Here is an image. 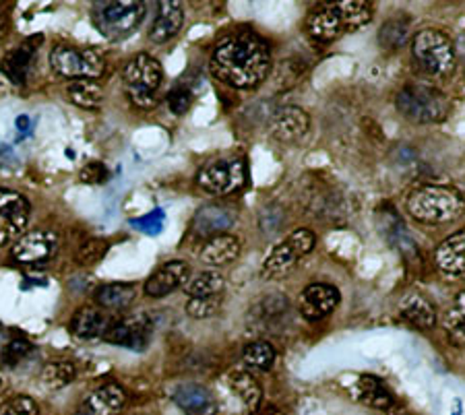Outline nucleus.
<instances>
[{"instance_id":"obj_1","label":"nucleus","mask_w":465,"mask_h":415,"mask_svg":"<svg viewBox=\"0 0 465 415\" xmlns=\"http://www.w3.org/2000/svg\"><path fill=\"white\" fill-rule=\"evenodd\" d=\"M272 71V52L265 40L254 34H234L223 37L212 54L213 77L236 89L261 85Z\"/></svg>"},{"instance_id":"obj_2","label":"nucleus","mask_w":465,"mask_h":415,"mask_svg":"<svg viewBox=\"0 0 465 415\" xmlns=\"http://www.w3.org/2000/svg\"><path fill=\"white\" fill-rule=\"evenodd\" d=\"M408 211L422 223H449L465 213V199L447 186H424L410 194Z\"/></svg>"},{"instance_id":"obj_3","label":"nucleus","mask_w":465,"mask_h":415,"mask_svg":"<svg viewBox=\"0 0 465 415\" xmlns=\"http://www.w3.org/2000/svg\"><path fill=\"white\" fill-rule=\"evenodd\" d=\"M145 17V5L137 0H116V3H95L92 21L106 40L118 42L131 35Z\"/></svg>"},{"instance_id":"obj_4","label":"nucleus","mask_w":465,"mask_h":415,"mask_svg":"<svg viewBox=\"0 0 465 415\" xmlns=\"http://www.w3.org/2000/svg\"><path fill=\"white\" fill-rule=\"evenodd\" d=\"M397 110L411 123L430 124L440 123L447 116L449 100L447 95L430 85H408L395 97Z\"/></svg>"},{"instance_id":"obj_5","label":"nucleus","mask_w":465,"mask_h":415,"mask_svg":"<svg viewBox=\"0 0 465 415\" xmlns=\"http://www.w3.org/2000/svg\"><path fill=\"white\" fill-rule=\"evenodd\" d=\"M50 66L60 77L71 81H97L106 71L104 56L95 48H74L69 44L52 48Z\"/></svg>"},{"instance_id":"obj_6","label":"nucleus","mask_w":465,"mask_h":415,"mask_svg":"<svg viewBox=\"0 0 465 415\" xmlns=\"http://www.w3.org/2000/svg\"><path fill=\"white\" fill-rule=\"evenodd\" d=\"M162 64L149 54H137L131 58L123 71L124 92L137 108H152L155 104L157 89L162 85Z\"/></svg>"},{"instance_id":"obj_7","label":"nucleus","mask_w":465,"mask_h":415,"mask_svg":"<svg viewBox=\"0 0 465 415\" xmlns=\"http://www.w3.org/2000/svg\"><path fill=\"white\" fill-rule=\"evenodd\" d=\"M411 52H414L420 69L434 74V77H447L455 71V46L451 37L439 32V29H422L416 34Z\"/></svg>"},{"instance_id":"obj_8","label":"nucleus","mask_w":465,"mask_h":415,"mask_svg":"<svg viewBox=\"0 0 465 415\" xmlns=\"http://www.w3.org/2000/svg\"><path fill=\"white\" fill-rule=\"evenodd\" d=\"M199 186L209 194H232L246 184V162L242 157L207 162L197 173Z\"/></svg>"},{"instance_id":"obj_9","label":"nucleus","mask_w":465,"mask_h":415,"mask_svg":"<svg viewBox=\"0 0 465 415\" xmlns=\"http://www.w3.org/2000/svg\"><path fill=\"white\" fill-rule=\"evenodd\" d=\"M314 244H317V236H314L311 230L292 232L282 244H277L273 251L269 252L265 265H262V277L272 279L286 275L288 271L296 267V262L302 259V256L312 251Z\"/></svg>"},{"instance_id":"obj_10","label":"nucleus","mask_w":465,"mask_h":415,"mask_svg":"<svg viewBox=\"0 0 465 415\" xmlns=\"http://www.w3.org/2000/svg\"><path fill=\"white\" fill-rule=\"evenodd\" d=\"M60 238L56 232L40 228L25 232L17 242L13 244V259L25 267H42L54 259L58 252Z\"/></svg>"},{"instance_id":"obj_11","label":"nucleus","mask_w":465,"mask_h":415,"mask_svg":"<svg viewBox=\"0 0 465 415\" xmlns=\"http://www.w3.org/2000/svg\"><path fill=\"white\" fill-rule=\"evenodd\" d=\"M29 223V203L24 194L0 188V248L17 242Z\"/></svg>"},{"instance_id":"obj_12","label":"nucleus","mask_w":465,"mask_h":415,"mask_svg":"<svg viewBox=\"0 0 465 415\" xmlns=\"http://www.w3.org/2000/svg\"><path fill=\"white\" fill-rule=\"evenodd\" d=\"M152 319L147 314H129L112 322L108 333L104 335V341L126 347V350L133 351H143L152 341Z\"/></svg>"},{"instance_id":"obj_13","label":"nucleus","mask_w":465,"mask_h":415,"mask_svg":"<svg viewBox=\"0 0 465 415\" xmlns=\"http://www.w3.org/2000/svg\"><path fill=\"white\" fill-rule=\"evenodd\" d=\"M269 126H272V134L277 141L294 145V143H298L309 133L311 118L298 105H283V108L275 112Z\"/></svg>"},{"instance_id":"obj_14","label":"nucleus","mask_w":465,"mask_h":415,"mask_svg":"<svg viewBox=\"0 0 465 415\" xmlns=\"http://www.w3.org/2000/svg\"><path fill=\"white\" fill-rule=\"evenodd\" d=\"M337 304H340V291L333 285L327 283H312L300 296V314L306 321H321L331 314Z\"/></svg>"},{"instance_id":"obj_15","label":"nucleus","mask_w":465,"mask_h":415,"mask_svg":"<svg viewBox=\"0 0 465 415\" xmlns=\"http://www.w3.org/2000/svg\"><path fill=\"white\" fill-rule=\"evenodd\" d=\"M129 395L120 384H106V387L94 390L73 415H120L124 410Z\"/></svg>"},{"instance_id":"obj_16","label":"nucleus","mask_w":465,"mask_h":415,"mask_svg":"<svg viewBox=\"0 0 465 415\" xmlns=\"http://www.w3.org/2000/svg\"><path fill=\"white\" fill-rule=\"evenodd\" d=\"M346 24L337 5H325L321 9L312 11L306 19V34H309L314 42L329 44L335 42L337 37L346 34Z\"/></svg>"},{"instance_id":"obj_17","label":"nucleus","mask_w":465,"mask_h":415,"mask_svg":"<svg viewBox=\"0 0 465 415\" xmlns=\"http://www.w3.org/2000/svg\"><path fill=\"white\" fill-rule=\"evenodd\" d=\"M189 275L191 269L184 261H170L147 279L145 293L149 298H166L172 291H176L180 285H184Z\"/></svg>"},{"instance_id":"obj_18","label":"nucleus","mask_w":465,"mask_h":415,"mask_svg":"<svg viewBox=\"0 0 465 415\" xmlns=\"http://www.w3.org/2000/svg\"><path fill=\"white\" fill-rule=\"evenodd\" d=\"M174 403L183 410L186 415H215L217 413V401L213 392L205 389L203 384L197 382H184L172 392Z\"/></svg>"},{"instance_id":"obj_19","label":"nucleus","mask_w":465,"mask_h":415,"mask_svg":"<svg viewBox=\"0 0 465 415\" xmlns=\"http://www.w3.org/2000/svg\"><path fill=\"white\" fill-rule=\"evenodd\" d=\"M42 42V37H29L17 50L9 52V54L5 56L3 63H0V71L6 79H9L13 85H24L29 77V69H32V60L37 52V44Z\"/></svg>"},{"instance_id":"obj_20","label":"nucleus","mask_w":465,"mask_h":415,"mask_svg":"<svg viewBox=\"0 0 465 415\" xmlns=\"http://www.w3.org/2000/svg\"><path fill=\"white\" fill-rule=\"evenodd\" d=\"M114 319L94 306H84L73 314L71 333L79 339H104Z\"/></svg>"},{"instance_id":"obj_21","label":"nucleus","mask_w":465,"mask_h":415,"mask_svg":"<svg viewBox=\"0 0 465 415\" xmlns=\"http://www.w3.org/2000/svg\"><path fill=\"white\" fill-rule=\"evenodd\" d=\"M351 397H354L358 403L372 407V410H382V411L391 410L395 403L393 395L389 392L385 384L371 374L358 376L356 382L351 384Z\"/></svg>"},{"instance_id":"obj_22","label":"nucleus","mask_w":465,"mask_h":415,"mask_svg":"<svg viewBox=\"0 0 465 415\" xmlns=\"http://www.w3.org/2000/svg\"><path fill=\"white\" fill-rule=\"evenodd\" d=\"M184 24V11L180 3H160L157 5V17L149 32V40L153 44H166L172 40Z\"/></svg>"},{"instance_id":"obj_23","label":"nucleus","mask_w":465,"mask_h":415,"mask_svg":"<svg viewBox=\"0 0 465 415\" xmlns=\"http://www.w3.org/2000/svg\"><path fill=\"white\" fill-rule=\"evenodd\" d=\"M437 267L447 275H463L465 273V230L453 233L442 240L434 252Z\"/></svg>"},{"instance_id":"obj_24","label":"nucleus","mask_w":465,"mask_h":415,"mask_svg":"<svg viewBox=\"0 0 465 415\" xmlns=\"http://www.w3.org/2000/svg\"><path fill=\"white\" fill-rule=\"evenodd\" d=\"M240 254V240L232 233H220V236L209 238L205 246L201 248V261L212 267H223L236 261Z\"/></svg>"},{"instance_id":"obj_25","label":"nucleus","mask_w":465,"mask_h":415,"mask_svg":"<svg viewBox=\"0 0 465 415\" xmlns=\"http://www.w3.org/2000/svg\"><path fill=\"white\" fill-rule=\"evenodd\" d=\"M400 316L411 327L418 329H430L437 322V312H434L432 304L420 293H408L400 304Z\"/></svg>"},{"instance_id":"obj_26","label":"nucleus","mask_w":465,"mask_h":415,"mask_svg":"<svg viewBox=\"0 0 465 415\" xmlns=\"http://www.w3.org/2000/svg\"><path fill=\"white\" fill-rule=\"evenodd\" d=\"M236 222V215L232 213L226 207H205L197 213V220H194V230H197L201 236H220L222 232L230 230Z\"/></svg>"},{"instance_id":"obj_27","label":"nucleus","mask_w":465,"mask_h":415,"mask_svg":"<svg viewBox=\"0 0 465 415\" xmlns=\"http://www.w3.org/2000/svg\"><path fill=\"white\" fill-rule=\"evenodd\" d=\"M228 382H230V389L236 392V397L242 401L246 410L249 411L259 410L262 401V390H261V384L254 380L249 372H244V370H234V372H230Z\"/></svg>"},{"instance_id":"obj_28","label":"nucleus","mask_w":465,"mask_h":415,"mask_svg":"<svg viewBox=\"0 0 465 415\" xmlns=\"http://www.w3.org/2000/svg\"><path fill=\"white\" fill-rule=\"evenodd\" d=\"M95 301L104 311H124L134 301V288L129 283H106L95 290Z\"/></svg>"},{"instance_id":"obj_29","label":"nucleus","mask_w":465,"mask_h":415,"mask_svg":"<svg viewBox=\"0 0 465 415\" xmlns=\"http://www.w3.org/2000/svg\"><path fill=\"white\" fill-rule=\"evenodd\" d=\"M223 288H226V279L220 271H201L199 275L189 277L184 283V291L189 298L222 296Z\"/></svg>"},{"instance_id":"obj_30","label":"nucleus","mask_w":465,"mask_h":415,"mask_svg":"<svg viewBox=\"0 0 465 415\" xmlns=\"http://www.w3.org/2000/svg\"><path fill=\"white\" fill-rule=\"evenodd\" d=\"M66 97L84 110H100L104 104V92L97 81H71Z\"/></svg>"},{"instance_id":"obj_31","label":"nucleus","mask_w":465,"mask_h":415,"mask_svg":"<svg viewBox=\"0 0 465 415\" xmlns=\"http://www.w3.org/2000/svg\"><path fill=\"white\" fill-rule=\"evenodd\" d=\"M77 376V370L66 360H58V361H50V364L44 366L40 379L44 389L48 390H60L64 389L66 384H71Z\"/></svg>"},{"instance_id":"obj_32","label":"nucleus","mask_w":465,"mask_h":415,"mask_svg":"<svg viewBox=\"0 0 465 415\" xmlns=\"http://www.w3.org/2000/svg\"><path fill=\"white\" fill-rule=\"evenodd\" d=\"M335 5L341 13L348 32H356V29L364 27L372 19V5L369 0H348V3Z\"/></svg>"},{"instance_id":"obj_33","label":"nucleus","mask_w":465,"mask_h":415,"mask_svg":"<svg viewBox=\"0 0 465 415\" xmlns=\"http://www.w3.org/2000/svg\"><path fill=\"white\" fill-rule=\"evenodd\" d=\"M445 331L453 345L465 347V291H461L445 314Z\"/></svg>"},{"instance_id":"obj_34","label":"nucleus","mask_w":465,"mask_h":415,"mask_svg":"<svg viewBox=\"0 0 465 415\" xmlns=\"http://www.w3.org/2000/svg\"><path fill=\"white\" fill-rule=\"evenodd\" d=\"M242 361L254 370H269L275 361V350L272 347V343L261 341L259 339V341H252L244 347Z\"/></svg>"},{"instance_id":"obj_35","label":"nucleus","mask_w":465,"mask_h":415,"mask_svg":"<svg viewBox=\"0 0 465 415\" xmlns=\"http://www.w3.org/2000/svg\"><path fill=\"white\" fill-rule=\"evenodd\" d=\"M108 252V242L104 240H87L85 244L77 248V254H74V261L81 267H94L100 262Z\"/></svg>"},{"instance_id":"obj_36","label":"nucleus","mask_w":465,"mask_h":415,"mask_svg":"<svg viewBox=\"0 0 465 415\" xmlns=\"http://www.w3.org/2000/svg\"><path fill=\"white\" fill-rule=\"evenodd\" d=\"M222 306V296H209V298H189L186 301V314L191 319H209L213 316Z\"/></svg>"},{"instance_id":"obj_37","label":"nucleus","mask_w":465,"mask_h":415,"mask_svg":"<svg viewBox=\"0 0 465 415\" xmlns=\"http://www.w3.org/2000/svg\"><path fill=\"white\" fill-rule=\"evenodd\" d=\"M408 37V24H403L401 19L387 21L385 27L381 29L379 40L385 44V48H400Z\"/></svg>"},{"instance_id":"obj_38","label":"nucleus","mask_w":465,"mask_h":415,"mask_svg":"<svg viewBox=\"0 0 465 415\" xmlns=\"http://www.w3.org/2000/svg\"><path fill=\"white\" fill-rule=\"evenodd\" d=\"M0 415H37V403L32 397L19 395L0 403Z\"/></svg>"},{"instance_id":"obj_39","label":"nucleus","mask_w":465,"mask_h":415,"mask_svg":"<svg viewBox=\"0 0 465 415\" xmlns=\"http://www.w3.org/2000/svg\"><path fill=\"white\" fill-rule=\"evenodd\" d=\"M29 351H32V343H29L27 339H13V341L6 343L5 351H3V364L17 366Z\"/></svg>"},{"instance_id":"obj_40","label":"nucleus","mask_w":465,"mask_h":415,"mask_svg":"<svg viewBox=\"0 0 465 415\" xmlns=\"http://www.w3.org/2000/svg\"><path fill=\"white\" fill-rule=\"evenodd\" d=\"M168 105L172 110V114L176 116H183L189 112V108L193 105V94L189 87H176L172 89L170 95H168Z\"/></svg>"},{"instance_id":"obj_41","label":"nucleus","mask_w":465,"mask_h":415,"mask_svg":"<svg viewBox=\"0 0 465 415\" xmlns=\"http://www.w3.org/2000/svg\"><path fill=\"white\" fill-rule=\"evenodd\" d=\"M79 176H81V183H85V184H104L108 180V170L104 163L92 162V163H87L84 170H81Z\"/></svg>"},{"instance_id":"obj_42","label":"nucleus","mask_w":465,"mask_h":415,"mask_svg":"<svg viewBox=\"0 0 465 415\" xmlns=\"http://www.w3.org/2000/svg\"><path fill=\"white\" fill-rule=\"evenodd\" d=\"M461 54L465 56V40H461Z\"/></svg>"},{"instance_id":"obj_43","label":"nucleus","mask_w":465,"mask_h":415,"mask_svg":"<svg viewBox=\"0 0 465 415\" xmlns=\"http://www.w3.org/2000/svg\"><path fill=\"white\" fill-rule=\"evenodd\" d=\"M0 333H3V324H0Z\"/></svg>"}]
</instances>
